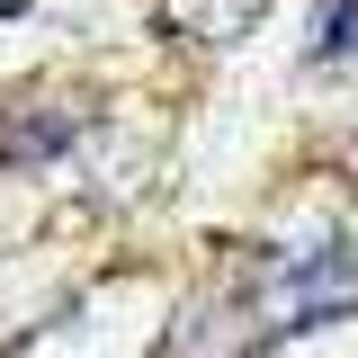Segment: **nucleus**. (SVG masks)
<instances>
[{
	"instance_id": "obj_1",
	"label": "nucleus",
	"mask_w": 358,
	"mask_h": 358,
	"mask_svg": "<svg viewBox=\"0 0 358 358\" xmlns=\"http://www.w3.org/2000/svg\"><path fill=\"white\" fill-rule=\"evenodd\" d=\"M350 63H358V0H331L313 36V72H350Z\"/></svg>"
}]
</instances>
